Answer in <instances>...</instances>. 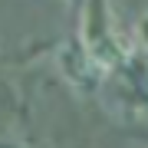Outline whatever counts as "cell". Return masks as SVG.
Listing matches in <instances>:
<instances>
[{
  "mask_svg": "<svg viewBox=\"0 0 148 148\" xmlns=\"http://www.w3.org/2000/svg\"><path fill=\"white\" fill-rule=\"evenodd\" d=\"M66 3H76V7H79V3H82V0H66Z\"/></svg>",
  "mask_w": 148,
  "mask_h": 148,
  "instance_id": "4",
  "label": "cell"
},
{
  "mask_svg": "<svg viewBox=\"0 0 148 148\" xmlns=\"http://www.w3.org/2000/svg\"><path fill=\"white\" fill-rule=\"evenodd\" d=\"M79 7H82V23H79V36H76L79 49L102 73L122 69L132 59V43L119 30L109 0H82Z\"/></svg>",
  "mask_w": 148,
  "mask_h": 148,
  "instance_id": "1",
  "label": "cell"
},
{
  "mask_svg": "<svg viewBox=\"0 0 148 148\" xmlns=\"http://www.w3.org/2000/svg\"><path fill=\"white\" fill-rule=\"evenodd\" d=\"M135 40L142 43V46L148 49V13L142 16V20H138V27H135Z\"/></svg>",
  "mask_w": 148,
  "mask_h": 148,
  "instance_id": "2",
  "label": "cell"
},
{
  "mask_svg": "<svg viewBox=\"0 0 148 148\" xmlns=\"http://www.w3.org/2000/svg\"><path fill=\"white\" fill-rule=\"evenodd\" d=\"M0 148H20V145H10V142H0Z\"/></svg>",
  "mask_w": 148,
  "mask_h": 148,
  "instance_id": "3",
  "label": "cell"
}]
</instances>
